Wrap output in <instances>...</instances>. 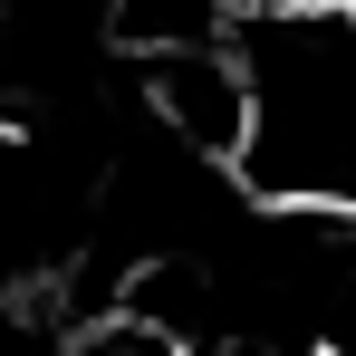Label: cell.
Returning a JSON list of instances; mask_svg holds the SVG:
<instances>
[{"mask_svg":"<svg viewBox=\"0 0 356 356\" xmlns=\"http://www.w3.org/2000/svg\"><path fill=\"white\" fill-rule=\"evenodd\" d=\"M250 125L232 174L250 202L356 222V10H250L232 19Z\"/></svg>","mask_w":356,"mask_h":356,"instance_id":"obj_1","label":"cell"},{"mask_svg":"<svg viewBox=\"0 0 356 356\" xmlns=\"http://www.w3.org/2000/svg\"><path fill=\"white\" fill-rule=\"evenodd\" d=\"M135 77H145V106H154V125H164V135H183L193 154H222V164H232L241 125H250V87H241L232 49H202V58H154V67H135Z\"/></svg>","mask_w":356,"mask_h":356,"instance_id":"obj_2","label":"cell"},{"mask_svg":"<svg viewBox=\"0 0 356 356\" xmlns=\"http://www.w3.org/2000/svg\"><path fill=\"white\" fill-rule=\"evenodd\" d=\"M106 49H125L135 67L232 49V0H106Z\"/></svg>","mask_w":356,"mask_h":356,"instance_id":"obj_3","label":"cell"},{"mask_svg":"<svg viewBox=\"0 0 356 356\" xmlns=\"http://www.w3.org/2000/svg\"><path fill=\"white\" fill-rule=\"evenodd\" d=\"M67 356H193V347H183L174 327H154V318H135V308H116V318L77 327V337H67Z\"/></svg>","mask_w":356,"mask_h":356,"instance_id":"obj_4","label":"cell"},{"mask_svg":"<svg viewBox=\"0 0 356 356\" xmlns=\"http://www.w3.org/2000/svg\"><path fill=\"white\" fill-rule=\"evenodd\" d=\"M250 10H337V0H232V19H250Z\"/></svg>","mask_w":356,"mask_h":356,"instance_id":"obj_5","label":"cell"}]
</instances>
